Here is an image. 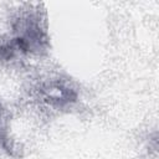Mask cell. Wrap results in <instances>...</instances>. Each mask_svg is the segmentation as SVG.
Listing matches in <instances>:
<instances>
[{
  "label": "cell",
  "instance_id": "6da1fadb",
  "mask_svg": "<svg viewBox=\"0 0 159 159\" xmlns=\"http://www.w3.org/2000/svg\"><path fill=\"white\" fill-rule=\"evenodd\" d=\"M41 97L46 103L53 107H65L76 101V91L61 81H51L41 88Z\"/></svg>",
  "mask_w": 159,
  "mask_h": 159
},
{
  "label": "cell",
  "instance_id": "7a4b0ae2",
  "mask_svg": "<svg viewBox=\"0 0 159 159\" xmlns=\"http://www.w3.org/2000/svg\"><path fill=\"white\" fill-rule=\"evenodd\" d=\"M1 113H2V108H1V104H0V118H1Z\"/></svg>",
  "mask_w": 159,
  "mask_h": 159
}]
</instances>
